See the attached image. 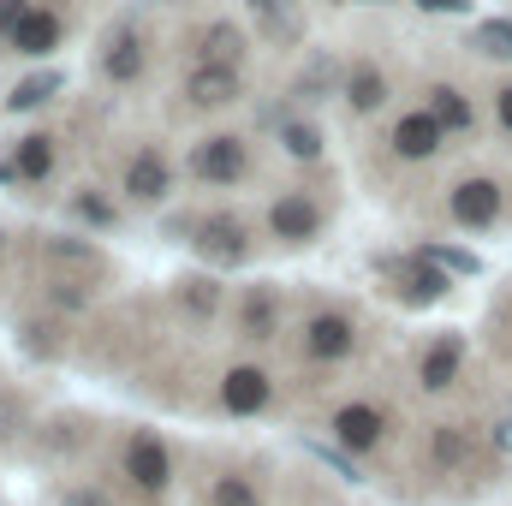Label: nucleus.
<instances>
[{"mask_svg": "<svg viewBox=\"0 0 512 506\" xmlns=\"http://www.w3.org/2000/svg\"><path fill=\"white\" fill-rule=\"evenodd\" d=\"M471 453H477V441H471L465 423H435V429H429V465H435V471H465Z\"/></svg>", "mask_w": 512, "mask_h": 506, "instance_id": "obj_20", "label": "nucleus"}, {"mask_svg": "<svg viewBox=\"0 0 512 506\" xmlns=\"http://www.w3.org/2000/svg\"><path fill=\"white\" fill-rule=\"evenodd\" d=\"M66 30H72V12H66L60 0H30L24 18L6 30V48L24 54V60H42V54H54V48L66 42Z\"/></svg>", "mask_w": 512, "mask_h": 506, "instance_id": "obj_10", "label": "nucleus"}, {"mask_svg": "<svg viewBox=\"0 0 512 506\" xmlns=\"http://www.w3.org/2000/svg\"><path fill=\"white\" fill-rule=\"evenodd\" d=\"M96 72L108 78V84H137L143 72H149V36L137 30V18H120L108 36H102V54H96Z\"/></svg>", "mask_w": 512, "mask_h": 506, "instance_id": "obj_11", "label": "nucleus"}, {"mask_svg": "<svg viewBox=\"0 0 512 506\" xmlns=\"http://www.w3.org/2000/svg\"><path fill=\"white\" fill-rule=\"evenodd\" d=\"M173 161H167V149L161 143H137L126 155V167H120V197H126L131 209H161L167 197H173Z\"/></svg>", "mask_w": 512, "mask_h": 506, "instance_id": "obj_7", "label": "nucleus"}, {"mask_svg": "<svg viewBox=\"0 0 512 506\" xmlns=\"http://www.w3.org/2000/svg\"><path fill=\"white\" fill-rule=\"evenodd\" d=\"M239 334L245 340H274L280 334V286H245V298H239Z\"/></svg>", "mask_w": 512, "mask_h": 506, "instance_id": "obj_18", "label": "nucleus"}, {"mask_svg": "<svg viewBox=\"0 0 512 506\" xmlns=\"http://www.w3.org/2000/svg\"><path fill=\"white\" fill-rule=\"evenodd\" d=\"M54 155H60L54 137H48V131H30V137H18V149L6 155V173H12L18 185H42V179L54 173Z\"/></svg>", "mask_w": 512, "mask_h": 506, "instance_id": "obj_19", "label": "nucleus"}, {"mask_svg": "<svg viewBox=\"0 0 512 506\" xmlns=\"http://www.w3.org/2000/svg\"><path fill=\"white\" fill-rule=\"evenodd\" d=\"M495 126H501V137H512V78H495Z\"/></svg>", "mask_w": 512, "mask_h": 506, "instance_id": "obj_27", "label": "nucleus"}, {"mask_svg": "<svg viewBox=\"0 0 512 506\" xmlns=\"http://www.w3.org/2000/svg\"><path fill=\"white\" fill-rule=\"evenodd\" d=\"M72 209H78V215H90V221H102V227H114V221H120V209H114V203H102V197H96V185H78V191H72Z\"/></svg>", "mask_w": 512, "mask_h": 506, "instance_id": "obj_25", "label": "nucleus"}, {"mask_svg": "<svg viewBox=\"0 0 512 506\" xmlns=\"http://www.w3.org/2000/svg\"><path fill=\"white\" fill-rule=\"evenodd\" d=\"M507 215V185L495 173H459L447 185V221L465 227V233H483Z\"/></svg>", "mask_w": 512, "mask_h": 506, "instance_id": "obj_3", "label": "nucleus"}, {"mask_svg": "<svg viewBox=\"0 0 512 506\" xmlns=\"http://www.w3.org/2000/svg\"><path fill=\"white\" fill-rule=\"evenodd\" d=\"M191 42H197V48H191V54H197L191 66H239V60H245V48H251V36H245L239 24H227V18L203 24Z\"/></svg>", "mask_w": 512, "mask_h": 506, "instance_id": "obj_17", "label": "nucleus"}, {"mask_svg": "<svg viewBox=\"0 0 512 506\" xmlns=\"http://www.w3.org/2000/svg\"><path fill=\"white\" fill-rule=\"evenodd\" d=\"M179 96H185V108H197V114L233 108V102L245 96V72H239V66H191L185 84H179Z\"/></svg>", "mask_w": 512, "mask_h": 506, "instance_id": "obj_12", "label": "nucleus"}, {"mask_svg": "<svg viewBox=\"0 0 512 506\" xmlns=\"http://www.w3.org/2000/svg\"><path fill=\"white\" fill-rule=\"evenodd\" d=\"M185 173H191V185H203V191H233V185H245V179H251V137H239V131H203V137L191 143V155H185Z\"/></svg>", "mask_w": 512, "mask_h": 506, "instance_id": "obj_1", "label": "nucleus"}, {"mask_svg": "<svg viewBox=\"0 0 512 506\" xmlns=\"http://www.w3.org/2000/svg\"><path fill=\"white\" fill-rule=\"evenodd\" d=\"M215 399H221V411H233V417H256V411H268L274 405V376L262 370V364H233L221 387H215Z\"/></svg>", "mask_w": 512, "mask_h": 506, "instance_id": "obj_14", "label": "nucleus"}, {"mask_svg": "<svg viewBox=\"0 0 512 506\" xmlns=\"http://www.w3.org/2000/svg\"><path fill=\"white\" fill-rule=\"evenodd\" d=\"M447 143H453V137H447V126H441L429 108H405V114H393L387 131H382V149L399 167H423V161H435Z\"/></svg>", "mask_w": 512, "mask_h": 506, "instance_id": "obj_6", "label": "nucleus"}, {"mask_svg": "<svg viewBox=\"0 0 512 506\" xmlns=\"http://www.w3.org/2000/svg\"><path fill=\"white\" fill-rule=\"evenodd\" d=\"M423 108L447 126V137H471V131H477V102H471V90L453 84V78H435V84L423 90Z\"/></svg>", "mask_w": 512, "mask_h": 506, "instance_id": "obj_16", "label": "nucleus"}, {"mask_svg": "<svg viewBox=\"0 0 512 506\" xmlns=\"http://www.w3.org/2000/svg\"><path fill=\"white\" fill-rule=\"evenodd\" d=\"M60 90V72H42V78H24V84H12V96H6V108L18 114V108H42L48 96Z\"/></svg>", "mask_w": 512, "mask_h": 506, "instance_id": "obj_24", "label": "nucleus"}, {"mask_svg": "<svg viewBox=\"0 0 512 506\" xmlns=\"http://www.w3.org/2000/svg\"><path fill=\"white\" fill-rule=\"evenodd\" d=\"M465 370V334H435L417 358V387L423 393H447Z\"/></svg>", "mask_w": 512, "mask_h": 506, "instance_id": "obj_15", "label": "nucleus"}, {"mask_svg": "<svg viewBox=\"0 0 512 506\" xmlns=\"http://www.w3.org/2000/svg\"><path fill=\"white\" fill-rule=\"evenodd\" d=\"M251 12L268 18V30H274V36H280V30H292V6H286V0H251Z\"/></svg>", "mask_w": 512, "mask_h": 506, "instance_id": "obj_28", "label": "nucleus"}, {"mask_svg": "<svg viewBox=\"0 0 512 506\" xmlns=\"http://www.w3.org/2000/svg\"><path fill=\"white\" fill-rule=\"evenodd\" d=\"M322 227H328V209H322L316 197H304V191H274L268 209H262V233H268L274 245H286V251L316 245Z\"/></svg>", "mask_w": 512, "mask_h": 506, "instance_id": "obj_4", "label": "nucleus"}, {"mask_svg": "<svg viewBox=\"0 0 512 506\" xmlns=\"http://www.w3.org/2000/svg\"><path fill=\"white\" fill-rule=\"evenodd\" d=\"M399 280H405V298H417V304H429V298H447V274H441V268L399 262Z\"/></svg>", "mask_w": 512, "mask_h": 506, "instance_id": "obj_22", "label": "nucleus"}, {"mask_svg": "<svg viewBox=\"0 0 512 506\" xmlns=\"http://www.w3.org/2000/svg\"><path fill=\"white\" fill-rule=\"evenodd\" d=\"M179 298L191 304V316H215V304H221L215 280H185V292H179Z\"/></svg>", "mask_w": 512, "mask_h": 506, "instance_id": "obj_26", "label": "nucleus"}, {"mask_svg": "<svg viewBox=\"0 0 512 506\" xmlns=\"http://www.w3.org/2000/svg\"><path fill=\"white\" fill-rule=\"evenodd\" d=\"M203 501L209 506H262V483L251 471H221L203 483Z\"/></svg>", "mask_w": 512, "mask_h": 506, "instance_id": "obj_21", "label": "nucleus"}, {"mask_svg": "<svg viewBox=\"0 0 512 506\" xmlns=\"http://www.w3.org/2000/svg\"><path fill=\"white\" fill-rule=\"evenodd\" d=\"M387 429H393V417H387V405H376V399H346L334 411V441L352 447V453H376L387 441Z\"/></svg>", "mask_w": 512, "mask_h": 506, "instance_id": "obj_13", "label": "nucleus"}, {"mask_svg": "<svg viewBox=\"0 0 512 506\" xmlns=\"http://www.w3.org/2000/svg\"><path fill=\"white\" fill-rule=\"evenodd\" d=\"M334 96H340V108H346L352 120H370V114H382L387 102H393V72H387L376 54H352Z\"/></svg>", "mask_w": 512, "mask_h": 506, "instance_id": "obj_8", "label": "nucleus"}, {"mask_svg": "<svg viewBox=\"0 0 512 506\" xmlns=\"http://www.w3.org/2000/svg\"><path fill=\"white\" fill-rule=\"evenodd\" d=\"M423 6H429V12H459L465 0H423Z\"/></svg>", "mask_w": 512, "mask_h": 506, "instance_id": "obj_30", "label": "nucleus"}, {"mask_svg": "<svg viewBox=\"0 0 512 506\" xmlns=\"http://www.w3.org/2000/svg\"><path fill=\"white\" fill-rule=\"evenodd\" d=\"M191 245H197V256H209L221 268H239L256 256V221L245 209H209V215H197Z\"/></svg>", "mask_w": 512, "mask_h": 506, "instance_id": "obj_2", "label": "nucleus"}, {"mask_svg": "<svg viewBox=\"0 0 512 506\" xmlns=\"http://www.w3.org/2000/svg\"><path fill=\"white\" fill-rule=\"evenodd\" d=\"M280 149L292 161H322V131L310 126V120H292V126L280 131Z\"/></svg>", "mask_w": 512, "mask_h": 506, "instance_id": "obj_23", "label": "nucleus"}, {"mask_svg": "<svg viewBox=\"0 0 512 506\" xmlns=\"http://www.w3.org/2000/svg\"><path fill=\"white\" fill-rule=\"evenodd\" d=\"M352 352H358V316L352 310L322 304V310L304 316V328H298V358L304 364H346Z\"/></svg>", "mask_w": 512, "mask_h": 506, "instance_id": "obj_5", "label": "nucleus"}, {"mask_svg": "<svg viewBox=\"0 0 512 506\" xmlns=\"http://www.w3.org/2000/svg\"><path fill=\"white\" fill-rule=\"evenodd\" d=\"M477 42H483L489 54H507V60H512V30H507V24H483V36H477Z\"/></svg>", "mask_w": 512, "mask_h": 506, "instance_id": "obj_29", "label": "nucleus"}, {"mask_svg": "<svg viewBox=\"0 0 512 506\" xmlns=\"http://www.w3.org/2000/svg\"><path fill=\"white\" fill-rule=\"evenodd\" d=\"M120 477H126L137 495H167V483H173V453H167V441L161 435H149V429H131L126 447H120Z\"/></svg>", "mask_w": 512, "mask_h": 506, "instance_id": "obj_9", "label": "nucleus"}]
</instances>
